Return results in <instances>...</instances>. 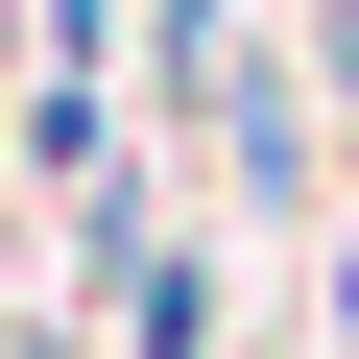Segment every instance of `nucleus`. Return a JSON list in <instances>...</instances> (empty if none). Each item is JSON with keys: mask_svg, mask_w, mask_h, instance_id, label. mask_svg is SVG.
<instances>
[{"mask_svg": "<svg viewBox=\"0 0 359 359\" xmlns=\"http://www.w3.org/2000/svg\"><path fill=\"white\" fill-rule=\"evenodd\" d=\"M96 287H120V359H216V240H168L144 168L96 192Z\"/></svg>", "mask_w": 359, "mask_h": 359, "instance_id": "f257e3e1", "label": "nucleus"}, {"mask_svg": "<svg viewBox=\"0 0 359 359\" xmlns=\"http://www.w3.org/2000/svg\"><path fill=\"white\" fill-rule=\"evenodd\" d=\"M25 192H72V216L120 192V96L96 72H25Z\"/></svg>", "mask_w": 359, "mask_h": 359, "instance_id": "f03ea898", "label": "nucleus"}, {"mask_svg": "<svg viewBox=\"0 0 359 359\" xmlns=\"http://www.w3.org/2000/svg\"><path fill=\"white\" fill-rule=\"evenodd\" d=\"M120 25H144V0H25V72H96Z\"/></svg>", "mask_w": 359, "mask_h": 359, "instance_id": "7ed1b4c3", "label": "nucleus"}, {"mask_svg": "<svg viewBox=\"0 0 359 359\" xmlns=\"http://www.w3.org/2000/svg\"><path fill=\"white\" fill-rule=\"evenodd\" d=\"M311 96H335V144H359V0H311Z\"/></svg>", "mask_w": 359, "mask_h": 359, "instance_id": "20e7f679", "label": "nucleus"}, {"mask_svg": "<svg viewBox=\"0 0 359 359\" xmlns=\"http://www.w3.org/2000/svg\"><path fill=\"white\" fill-rule=\"evenodd\" d=\"M0 48H25V0H0Z\"/></svg>", "mask_w": 359, "mask_h": 359, "instance_id": "39448f33", "label": "nucleus"}]
</instances>
